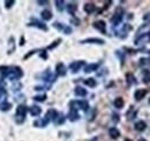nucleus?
Listing matches in <instances>:
<instances>
[{
	"label": "nucleus",
	"mask_w": 150,
	"mask_h": 141,
	"mask_svg": "<svg viewBox=\"0 0 150 141\" xmlns=\"http://www.w3.org/2000/svg\"><path fill=\"white\" fill-rule=\"evenodd\" d=\"M27 111H28V108H27V106H24V105H19V106L16 108V116L26 117Z\"/></svg>",
	"instance_id": "nucleus-11"
},
{
	"label": "nucleus",
	"mask_w": 150,
	"mask_h": 141,
	"mask_svg": "<svg viewBox=\"0 0 150 141\" xmlns=\"http://www.w3.org/2000/svg\"><path fill=\"white\" fill-rule=\"evenodd\" d=\"M149 103H150V98H149Z\"/></svg>",
	"instance_id": "nucleus-43"
},
{
	"label": "nucleus",
	"mask_w": 150,
	"mask_h": 141,
	"mask_svg": "<svg viewBox=\"0 0 150 141\" xmlns=\"http://www.w3.org/2000/svg\"><path fill=\"white\" fill-rule=\"evenodd\" d=\"M11 108H12V104L8 102H3L0 104V110L1 111H8V110H11Z\"/></svg>",
	"instance_id": "nucleus-25"
},
{
	"label": "nucleus",
	"mask_w": 150,
	"mask_h": 141,
	"mask_svg": "<svg viewBox=\"0 0 150 141\" xmlns=\"http://www.w3.org/2000/svg\"><path fill=\"white\" fill-rule=\"evenodd\" d=\"M125 141H133V140H130V139H125Z\"/></svg>",
	"instance_id": "nucleus-41"
},
{
	"label": "nucleus",
	"mask_w": 150,
	"mask_h": 141,
	"mask_svg": "<svg viewBox=\"0 0 150 141\" xmlns=\"http://www.w3.org/2000/svg\"><path fill=\"white\" fill-rule=\"evenodd\" d=\"M46 97H47V96H46L45 94H43V95H37V96H35L34 100L37 101V102H44V101L46 100Z\"/></svg>",
	"instance_id": "nucleus-28"
},
{
	"label": "nucleus",
	"mask_w": 150,
	"mask_h": 141,
	"mask_svg": "<svg viewBox=\"0 0 150 141\" xmlns=\"http://www.w3.org/2000/svg\"><path fill=\"white\" fill-rule=\"evenodd\" d=\"M50 120L45 117V118H43V119H39V120H36L35 123H34V125L35 126H37V127H44V126H46L47 125V123H49Z\"/></svg>",
	"instance_id": "nucleus-18"
},
{
	"label": "nucleus",
	"mask_w": 150,
	"mask_h": 141,
	"mask_svg": "<svg viewBox=\"0 0 150 141\" xmlns=\"http://www.w3.org/2000/svg\"><path fill=\"white\" fill-rule=\"evenodd\" d=\"M109 135H110L111 139H118V138L120 136V132H119L118 128H116V127H111V128L109 129Z\"/></svg>",
	"instance_id": "nucleus-12"
},
{
	"label": "nucleus",
	"mask_w": 150,
	"mask_h": 141,
	"mask_svg": "<svg viewBox=\"0 0 150 141\" xmlns=\"http://www.w3.org/2000/svg\"><path fill=\"white\" fill-rule=\"evenodd\" d=\"M82 44H87V43H93V44H101L103 45L105 43L104 39H101V38H87V39H83L81 41Z\"/></svg>",
	"instance_id": "nucleus-6"
},
{
	"label": "nucleus",
	"mask_w": 150,
	"mask_h": 141,
	"mask_svg": "<svg viewBox=\"0 0 150 141\" xmlns=\"http://www.w3.org/2000/svg\"><path fill=\"white\" fill-rule=\"evenodd\" d=\"M9 72H11V67H8V66H1L0 67V73H1L3 75L8 77Z\"/></svg>",
	"instance_id": "nucleus-24"
},
{
	"label": "nucleus",
	"mask_w": 150,
	"mask_h": 141,
	"mask_svg": "<svg viewBox=\"0 0 150 141\" xmlns=\"http://www.w3.org/2000/svg\"><path fill=\"white\" fill-rule=\"evenodd\" d=\"M38 3V5H46V4H49L47 1H37Z\"/></svg>",
	"instance_id": "nucleus-37"
},
{
	"label": "nucleus",
	"mask_w": 150,
	"mask_h": 141,
	"mask_svg": "<svg viewBox=\"0 0 150 141\" xmlns=\"http://www.w3.org/2000/svg\"><path fill=\"white\" fill-rule=\"evenodd\" d=\"M143 20H144V21H147V22H150V13L145 14V15L143 16Z\"/></svg>",
	"instance_id": "nucleus-36"
},
{
	"label": "nucleus",
	"mask_w": 150,
	"mask_h": 141,
	"mask_svg": "<svg viewBox=\"0 0 150 141\" xmlns=\"http://www.w3.org/2000/svg\"><path fill=\"white\" fill-rule=\"evenodd\" d=\"M84 83L88 86V87H91V88H94V87H96V85H97V82H96V80L95 79H93V78H89V79H86L84 80Z\"/></svg>",
	"instance_id": "nucleus-22"
},
{
	"label": "nucleus",
	"mask_w": 150,
	"mask_h": 141,
	"mask_svg": "<svg viewBox=\"0 0 150 141\" xmlns=\"http://www.w3.org/2000/svg\"><path fill=\"white\" fill-rule=\"evenodd\" d=\"M143 82H144V83H148V82H150V73L148 72V70H147V75L143 78Z\"/></svg>",
	"instance_id": "nucleus-34"
},
{
	"label": "nucleus",
	"mask_w": 150,
	"mask_h": 141,
	"mask_svg": "<svg viewBox=\"0 0 150 141\" xmlns=\"http://www.w3.org/2000/svg\"><path fill=\"white\" fill-rule=\"evenodd\" d=\"M76 9H78V6H76V4H68V6H67V11L69 12V14H73L74 15V13L76 12Z\"/></svg>",
	"instance_id": "nucleus-23"
},
{
	"label": "nucleus",
	"mask_w": 150,
	"mask_h": 141,
	"mask_svg": "<svg viewBox=\"0 0 150 141\" xmlns=\"http://www.w3.org/2000/svg\"><path fill=\"white\" fill-rule=\"evenodd\" d=\"M29 26L37 27V28H39V29H42V30H44V31H46V30H47L46 24H44V23H42V22H39V21H37V20H32V22H31V23H29Z\"/></svg>",
	"instance_id": "nucleus-13"
},
{
	"label": "nucleus",
	"mask_w": 150,
	"mask_h": 141,
	"mask_svg": "<svg viewBox=\"0 0 150 141\" xmlns=\"http://www.w3.org/2000/svg\"><path fill=\"white\" fill-rule=\"evenodd\" d=\"M145 128H147V124H145V121H143V120H140V121H137V123L135 124V129H136L137 132H143Z\"/></svg>",
	"instance_id": "nucleus-16"
},
{
	"label": "nucleus",
	"mask_w": 150,
	"mask_h": 141,
	"mask_svg": "<svg viewBox=\"0 0 150 141\" xmlns=\"http://www.w3.org/2000/svg\"><path fill=\"white\" fill-rule=\"evenodd\" d=\"M55 70H57V74L60 75V77H65L66 75V67L62 62H59L55 67Z\"/></svg>",
	"instance_id": "nucleus-8"
},
{
	"label": "nucleus",
	"mask_w": 150,
	"mask_h": 141,
	"mask_svg": "<svg viewBox=\"0 0 150 141\" xmlns=\"http://www.w3.org/2000/svg\"><path fill=\"white\" fill-rule=\"evenodd\" d=\"M83 9H84L86 13L91 14V13H94V12L96 11V6H95V4H93V3H87V4L84 5Z\"/></svg>",
	"instance_id": "nucleus-10"
},
{
	"label": "nucleus",
	"mask_w": 150,
	"mask_h": 141,
	"mask_svg": "<svg viewBox=\"0 0 150 141\" xmlns=\"http://www.w3.org/2000/svg\"><path fill=\"white\" fill-rule=\"evenodd\" d=\"M147 35H148V38H149V41H150V30H149V33H148Z\"/></svg>",
	"instance_id": "nucleus-40"
},
{
	"label": "nucleus",
	"mask_w": 150,
	"mask_h": 141,
	"mask_svg": "<svg viewBox=\"0 0 150 141\" xmlns=\"http://www.w3.org/2000/svg\"><path fill=\"white\" fill-rule=\"evenodd\" d=\"M58 112L55 111V110H53V109H51V110H49L47 111V113H46V118L49 119V120H55L57 118H58Z\"/></svg>",
	"instance_id": "nucleus-14"
},
{
	"label": "nucleus",
	"mask_w": 150,
	"mask_h": 141,
	"mask_svg": "<svg viewBox=\"0 0 150 141\" xmlns=\"http://www.w3.org/2000/svg\"><path fill=\"white\" fill-rule=\"evenodd\" d=\"M147 93H148L147 89H137L135 92V94H134V97H135L136 101H141L142 98H144V96L147 95Z\"/></svg>",
	"instance_id": "nucleus-7"
},
{
	"label": "nucleus",
	"mask_w": 150,
	"mask_h": 141,
	"mask_svg": "<svg viewBox=\"0 0 150 141\" xmlns=\"http://www.w3.org/2000/svg\"><path fill=\"white\" fill-rule=\"evenodd\" d=\"M30 115L31 116H34V117H37V116H39L41 115V112H42V109L39 108V106H37V105H32L31 108H30Z\"/></svg>",
	"instance_id": "nucleus-15"
},
{
	"label": "nucleus",
	"mask_w": 150,
	"mask_h": 141,
	"mask_svg": "<svg viewBox=\"0 0 150 141\" xmlns=\"http://www.w3.org/2000/svg\"><path fill=\"white\" fill-rule=\"evenodd\" d=\"M114 106L117 108V109H121V108H124V104H125V102H124V100L121 98V97H117L116 100H114Z\"/></svg>",
	"instance_id": "nucleus-21"
},
{
	"label": "nucleus",
	"mask_w": 150,
	"mask_h": 141,
	"mask_svg": "<svg viewBox=\"0 0 150 141\" xmlns=\"http://www.w3.org/2000/svg\"><path fill=\"white\" fill-rule=\"evenodd\" d=\"M65 5V3L62 1V0H57V1H55V6H57V9L58 11H62L64 9V6Z\"/></svg>",
	"instance_id": "nucleus-26"
},
{
	"label": "nucleus",
	"mask_w": 150,
	"mask_h": 141,
	"mask_svg": "<svg viewBox=\"0 0 150 141\" xmlns=\"http://www.w3.org/2000/svg\"><path fill=\"white\" fill-rule=\"evenodd\" d=\"M14 4H15L14 0H7V1H5V7L6 8H11L12 6H14Z\"/></svg>",
	"instance_id": "nucleus-30"
},
{
	"label": "nucleus",
	"mask_w": 150,
	"mask_h": 141,
	"mask_svg": "<svg viewBox=\"0 0 150 141\" xmlns=\"http://www.w3.org/2000/svg\"><path fill=\"white\" fill-rule=\"evenodd\" d=\"M53 27H55L57 29H59V30H64L65 29V26H62L61 23H59V22H55V23H53Z\"/></svg>",
	"instance_id": "nucleus-32"
},
{
	"label": "nucleus",
	"mask_w": 150,
	"mask_h": 141,
	"mask_svg": "<svg viewBox=\"0 0 150 141\" xmlns=\"http://www.w3.org/2000/svg\"><path fill=\"white\" fill-rule=\"evenodd\" d=\"M140 65L141 66H148V65H150V59L149 58H141L140 59Z\"/></svg>",
	"instance_id": "nucleus-27"
},
{
	"label": "nucleus",
	"mask_w": 150,
	"mask_h": 141,
	"mask_svg": "<svg viewBox=\"0 0 150 141\" xmlns=\"http://www.w3.org/2000/svg\"><path fill=\"white\" fill-rule=\"evenodd\" d=\"M41 15H42V19H43V20H45V21H49V20H51V19H52V13H51V11H49V9L43 11Z\"/></svg>",
	"instance_id": "nucleus-20"
},
{
	"label": "nucleus",
	"mask_w": 150,
	"mask_h": 141,
	"mask_svg": "<svg viewBox=\"0 0 150 141\" xmlns=\"http://www.w3.org/2000/svg\"><path fill=\"white\" fill-rule=\"evenodd\" d=\"M60 42H61V39H57L55 42H53V44H51L50 46H47V49H49V50H51V49H53V47H55V46H57V45H58V44H59Z\"/></svg>",
	"instance_id": "nucleus-33"
},
{
	"label": "nucleus",
	"mask_w": 150,
	"mask_h": 141,
	"mask_svg": "<svg viewBox=\"0 0 150 141\" xmlns=\"http://www.w3.org/2000/svg\"><path fill=\"white\" fill-rule=\"evenodd\" d=\"M122 15H124V9H122L121 7L117 8V11H116L114 15H113V16H112V19H111L112 23H113L114 26H118V24L121 22V20H122Z\"/></svg>",
	"instance_id": "nucleus-3"
},
{
	"label": "nucleus",
	"mask_w": 150,
	"mask_h": 141,
	"mask_svg": "<svg viewBox=\"0 0 150 141\" xmlns=\"http://www.w3.org/2000/svg\"><path fill=\"white\" fill-rule=\"evenodd\" d=\"M99 67V64H90L88 66H86L84 68V72L86 73H90V72H94V70H97V68Z\"/></svg>",
	"instance_id": "nucleus-17"
},
{
	"label": "nucleus",
	"mask_w": 150,
	"mask_h": 141,
	"mask_svg": "<svg viewBox=\"0 0 150 141\" xmlns=\"http://www.w3.org/2000/svg\"><path fill=\"white\" fill-rule=\"evenodd\" d=\"M139 141H147V140H144V139H140Z\"/></svg>",
	"instance_id": "nucleus-42"
},
{
	"label": "nucleus",
	"mask_w": 150,
	"mask_h": 141,
	"mask_svg": "<svg viewBox=\"0 0 150 141\" xmlns=\"http://www.w3.org/2000/svg\"><path fill=\"white\" fill-rule=\"evenodd\" d=\"M94 28L97 29L98 31H101L102 34H105V35H106V23H105L104 21L99 20V21L94 22Z\"/></svg>",
	"instance_id": "nucleus-4"
},
{
	"label": "nucleus",
	"mask_w": 150,
	"mask_h": 141,
	"mask_svg": "<svg viewBox=\"0 0 150 141\" xmlns=\"http://www.w3.org/2000/svg\"><path fill=\"white\" fill-rule=\"evenodd\" d=\"M67 117H68V119H69L70 121H76V120L80 118V115H79V112H78L76 110H70Z\"/></svg>",
	"instance_id": "nucleus-9"
},
{
	"label": "nucleus",
	"mask_w": 150,
	"mask_h": 141,
	"mask_svg": "<svg viewBox=\"0 0 150 141\" xmlns=\"http://www.w3.org/2000/svg\"><path fill=\"white\" fill-rule=\"evenodd\" d=\"M69 105H70L72 110H76V111H78V109H82L83 111H88V109H89V103L87 101H72L69 103Z\"/></svg>",
	"instance_id": "nucleus-1"
},
{
	"label": "nucleus",
	"mask_w": 150,
	"mask_h": 141,
	"mask_svg": "<svg viewBox=\"0 0 150 141\" xmlns=\"http://www.w3.org/2000/svg\"><path fill=\"white\" fill-rule=\"evenodd\" d=\"M74 93H75V95H76V96H81V97L87 95V90L84 88H82V87H76V88H75V90H74Z\"/></svg>",
	"instance_id": "nucleus-19"
},
{
	"label": "nucleus",
	"mask_w": 150,
	"mask_h": 141,
	"mask_svg": "<svg viewBox=\"0 0 150 141\" xmlns=\"http://www.w3.org/2000/svg\"><path fill=\"white\" fill-rule=\"evenodd\" d=\"M22 75H23V72H22V69H21L19 66L11 67V72H9V74H8V77H9L12 80H18V79H20Z\"/></svg>",
	"instance_id": "nucleus-2"
},
{
	"label": "nucleus",
	"mask_w": 150,
	"mask_h": 141,
	"mask_svg": "<svg viewBox=\"0 0 150 141\" xmlns=\"http://www.w3.org/2000/svg\"><path fill=\"white\" fill-rule=\"evenodd\" d=\"M65 121V117L62 116V115H60V116H58V118L55 119V123L58 124V125H60V124H62Z\"/></svg>",
	"instance_id": "nucleus-31"
},
{
	"label": "nucleus",
	"mask_w": 150,
	"mask_h": 141,
	"mask_svg": "<svg viewBox=\"0 0 150 141\" xmlns=\"http://www.w3.org/2000/svg\"><path fill=\"white\" fill-rule=\"evenodd\" d=\"M126 77H127V83H128V85H132L133 82H135V78H134L130 73H129V74H127Z\"/></svg>",
	"instance_id": "nucleus-29"
},
{
	"label": "nucleus",
	"mask_w": 150,
	"mask_h": 141,
	"mask_svg": "<svg viewBox=\"0 0 150 141\" xmlns=\"http://www.w3.org/2000/svg\"><path fill=\"white\" fill-rule=\"evenodd\" d=\"M113 120H116V121H118V120H119V118H118V115H113Z\"/></svg>",
	"instance_id": "nucleus-38"
},
{
	"label": "nucleus",
	"mask_w": 150,
	"mask_h": 141,
	"mask_svg": "<svg viewBox=\"0 0 150 141\" xmlns=\"http://www.w3.org/2000/svg\"><path fill=\"white\" fill-rule=\"evenodd\" d=\"M64 31H65V34H66V35H69V34L72 33V29H70L69 27H65V29H64Z\"/></svg>",
	"instance_id": "nucleus-35"
},
{
	"label": "nucleus",
	"mask_w": 150,
	"mask_h": 141,
	"mask_svg": "<svg viewBox=\"0 0 150 141\" xmlns=\"http://www.w3.org/2000/svg\"><path fill=\"white\" fill-rule=\"evenodd\" d=\"M83 65H84V61H82V60H80V61H74V62H72V64L69 65V68L72 69L73 73H78Z\"/></svg>",
	"instance_id": "nucleus-5"
},
{
	"label": "nucleus",
	"mask_w": 150,
	"mask_h": 141,
	"mask_svg": "<svg viewBox=\"0 0 150 141\" xmlns=\"http://www.w3.org/2000/svg\"><path fill=\"white\" fill-rule=\"evenodd\" d=\"M20 45H24V38H23V37H21V43H20Z\"/></svg>",
	"instance_id": "nucleus-39"
}]
</instances>
